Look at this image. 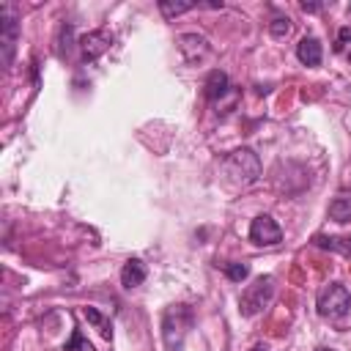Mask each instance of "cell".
<instances>
[{
	"label": "cell",
	"mask_w": 351,
	"mask_h": 351,
	"mask_svg": "<svg viewBox=\"0 0 351 351\" xmlns=\"http://www.w3.org/2000/svg\"><path fill=\"white\" fill-rule=\"evenodd\" d=\"M351 47V27H340L337 30V44H335V49L337 52H346Z\"/></svg>",
	"instance_id": "obj_18"
},
{
	"label": "cell",
	"mask_w": 351,
	"mask_h": 351,
	"mask_svg": "<svg viewBox=\"0 0 351 351\" xmlns=\"http://www.w3.org/2000/svg\"><path fill=\"white\" fill-rule=\"evenodd\" d=\"M348 58H351V52H348Z\"/></svg>",
	"instance_id": "obj_22"
},
{
	"label": "cell",
	"mask_w": 351,
	"mask_h": 351,
	"mask_svg": "<svg viewBox=\"0 0 351 351\" xmlns=\"http://www.w3.org/2000/svg\"><path fill=\"white\" fill-rule=\"evenodd\" d=\"M222 269H225V274H228L233 282H241V280L250 277V266H247V263H225Z\"/></svg>",
	"instance_id": "obj_17"
},
{
	"label": "cell",
	"mask_w": 351,
	"mask_h": 351,
	"mask_svg": "<svg viewBox=\"0 0 351 351\" xmlns=\"http://www.w3.org/2000/svg\"><path fill=\"white\" fill-rule=\"evenodd\" d=\"M318 351H332V348H318Z\"/></svg>",
	"instance_id": "obj_21"
},
{
	"label": "cell",
	"mask_w": 351,
	"mask_h": 351,
	"mask_svg": "<svg viewBox=\"0 0 351 351\" xmlns=\"http://www.w3.org/2000/svg\"><path fill=\"white\" fill-rule=\"evenodd\" d=\"M145 277H148V269H145V263L140 258H129L123 263V269H121V285L129 288V291L137 288V285H143Z\"/></svg>",
	"instance_id": "obj_9"
},
{
	"label": "cell",
	"mask_w": 351,
	"mask_h": 351,
	"mask_svg": "<svg viewBox=\"0 0 351 351\" xmlns=\"http://www.w3.org/2000/svg\"><path fill=\"white\" fill-rule=\"evenodd\" d=\"M112 44V33L107 30H90L85 36H80V49H82V58L85 60H96L101 58Z\"/></svg>",
	"instance_id": "obj_8"
},
{
	"label": "cell",
	"mask_w": 351,
	"mask_h": 351,
	"mask_svg": "<svg viewBox=\"0 0 351 351\" xmlns=\"http://www.w3.org/2000/svg\"><path fill=\"white\" fill-rule=\"evenodd\" d=\"M178 52H181V58L189 66H195V63H203L211 55V47H208V38L206 36H200V33H184V36H178Z\"/></svg>",
	"instance_id": "obj_7"
},
{
	"label": "cell",
	"mask_w": 351,
	"mask_h": 351,
	"mask_svg": "<svg viewBox=\"0 0 351 351\" xmlns=\"http://www.w3.org/2000/svg\"><path fill=\"white\" fill-rule=\"evenodd\" d=\"M16 41H19V22L14 16V8L3 5L0 8V60H3V69H11Z\"/></svg>",
	"instance_id": "obj_5"
},
{
	"label": "cell",
	"mask_w": 351,
	"mask_h": 351,
	"mask_svg": "<svg viewBox=\"0 0 351 351\" xmlns=\"http://www.w3.org/2000/svg\"><path fill=\"white\" fill-rule=\"evenodd\" d=\"M274 299V277L271 274H261L252 280V285L244 288L241 299H239V313L252 318L258 313H263Z\"/></svg>",
	"instance_id": "obj_3"
},
{
	"label": "cell",
	"mask_w": 351,
	"mask_h": 351,
	"mask_svg": "<svg viewBox=\"0 0 351 351\" xmlns=\"http://www.w3.org/2000/svg\"><path fill=\"white\" fill-rule=\"evenodd\" d=\"M189 326H192V310L186 304H173V307L165 310V315H162V337H165L167 351H181Z\"/></svg>",
	"instance_id": "obj_2"
},
{
	"label": "cell",
	"mask_w": 351,
	"mask_h": 351,
	"mask_svg": "<svg viewBox=\"0 0 351 351\" xmlns=\"http://www.w3.org/2000/svg\"><path fill=\"white\" fill-rule=\"evenodd\" d=\"M315 307H318V315L324 318H343L348 310H351V291L343 285V282H329L318 291V299H315Z\"/></svg>",
	"instance_id": "obj_4"
},
{
	"label": "cell",
	"mask_w": 351,
	"mask_h": 351,
	"mask_svg": "<svg viewBox=\"0 0 351 351\" xmlns=\"http://www.w3.org/2000/svg\"><path fill=\"white\" fill-rule=\"evenodd\" d=\"M296 58L304 63V66H318L321 58H324V49H321V41L313 38V36H304L299 44H296Z\"/></svg>",
	"instance_id": "obj_10"
},
{
	"label": "cell",
	"mask_w": 351,
	"mask_h": 351,
	"mask_svg": "<svg viewBox=\"0 0 351 351\" xmlns=\"http://www.w3.org/2000/svg\"><path fill=\"white\" fill-rule=\"evenodd\" d=\"M348 241H351V239H348Z\"/></svg>",
	"instance_id": "obj_23"
},
{
	"label": "cell",
	"mask_w": 351,
	"mask_h": 351,
	"mask_svg": "<svg viewBox=\"0 0 351 351\" xmlns=\"http://www.w3.org/2000/svg\"><path fill=\"white\" fill-rule=\"evenodd\" d=\"M222 176L233 186H250L261 176V159L252 148H236L222 159Z\"/></svg>",
	"instance_id": "obj_1"
},
{
	"label": "cell",
	"mask_w": 351,
	"mask_h": 351,
	"mask_svg": "<svg viewBox=\"0 0 351 351\" xmlns=\"http://www.w3.org/2000/svg\"><path fill=\"white\" fill-rule=\"evenodd\" d=\"M329 217L340 225L351 222V192H340L332 203H329Z\"/></svg>",
	"instance_id": "obj_12"
},
{
	"label": "cell",
	"mask_w": 351,
	"mask_h": 351,
	"mask_svg": "<svg viewBox=\"0 0 351 351\" xmlns=\"http://www.w3.org/2000/svg\"><path fill=\"white\" fill-rule=\"evenodd\" d=\"M302 11H321V3H302Z\"/></svg>",
	"instance_id": "obj_19"
},
{
	"label": "cell",
	"mask_w": 351,
	"mask_h": 351,
	"mask_svg": "<svg viewBox=\"0 0 351 351\" xmlns=\"http://www.w3.org/2000/svg\"><path fill=\"white\" fill-rule=\"evenodd\" d=\"M250 351H266V346H261V343H258V346H252Z\"/></svg>",
	"instance_id": "obj_20"
},
{
	"label": "cell",
	"mask_w": 351,
	"mask_h": 351,
	"mask_svg": "<svg viewBox=\"0 0 351 351\" xmlns=\"http://www.w3.org/2000/svg\"><path fill=\"white\" fill-rule=\"evenodd\" d=\"M82 315H85V318L99 329V335H101L104 340H112V324H110V318H107V315H101L96 307H85V310H82Z\"/></svg>",
	"instance_id": "obj_14"
},
{
	"label": "cell",
	"mask_w": 351,
	"mask_h": 351,
	"mask_svg": "<svg viewBox=\"0 0 351 351\" xmlns=\"http://www.w3.org/2000/svg\"><path fill=\"white\" fill-rule=\"evenodd\" d=\"M63 351H93V346L85 340V335H82L80 329H74V332H71V340L63 346Z\"/></svg>",
	"instance_id": "obj_16"
},
{
	"label": "cell",
	"mask_w": 351,
	"mask_h": 351,
	"mask_svg": "<svg viewBox=\"0 0 351 351\" xmlns=\"http://www.w3.org/2000/svg\"><path fill=\"white\" fill-rule=\"evenodd\" d=\"M291 27H293V25H291L288 16H274V19L269 22V33H271L274 38H285V36L291 33Z\"/></svg>",
	"instance_id": "obj_15"
},
{
	"label": "cell",
	"mask_w": 351,
	"mask_h": 351,
	"mask_svg": "<svg viewBox=\"0 0 351 351\" xmlns=\"http://www.w3.org/2000/svg\"><path fill=\"white\" fill-rule=\"evenodd\" d=\"M250 241L258 247H274L282 241V230L269 214H258L250 225Z\"/></svg>",
	"instance_id": "obj_6"
},
{
	"label": "cell",
	"mask_w": 351,
	"mask_h": 351,
	"mask_svg": "<svg viewBox=\"0 0 351 351\" xmlns=\"http://www.w3.org/2000/svg\"><path fill=\"white\" fill-rule=\"evenodd\" d=\"M203 88H206V99H208V101H219V99L228 93V88H230V85H228V74L219 71V69H214V71L208 74V80H206Z\"/></svg>",
	"instance_id": "obj_11"
},
{
	"label": "cell",
	"mask_w": 351,
	"mask_h": 351,
	"mask_svg": "<svg viewBox=\"0 0 351 351\" xmlns=\"http://www.w3.org/2000/svg\"><path fill=\"white\" fill-rule=\"evenodd\" d=\"M192 8H197L195 0H159V11H162L165 19H176V16H181Z\"/></svg>",
	"instance_id": "obj_13"
}]
</instances>
